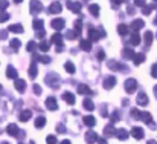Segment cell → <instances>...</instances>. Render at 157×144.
Listing matches in <instances>:
<instances>
[{
    "label": "cell",
    "mask_w": 157,
    "mask_h": 144,
    "mask_svg": "<svg viewBox=\"0 0 157 144\" xmlns=\"http://www.w3.org/2000/svg\"><path fill=\"white\" fill-rule=\"evenodd\" d=\"M3 90V87H2V84H0V92H2Z\"/></svg>",
    "instance_id": "62"
},
{
    "label": "cell",
    "mask_w": 157,
    "mask_h": 144,
    "mask_svg": "<svg viewBox=\"0 0 157 144\" xmlns=\"http://www.w3.org/2000/svg\"><path fill=\"white\" fill-rule=\"evenodd\" d=\"M37 74H38V69H37V63L34 61V63L29 66V77H31V78H35Z\"/></svg>",
    "instance_id": "37"
},
{
    "label": "cell",
    "mask_w": 157,
    "mask_h": 144,
    "mask_svg": "<svg viewBox=\"0 0 157 144\" xmlns=\"http://www.w3.org/2000/svg\"><path fill=\"white\" fill-rule=\"evenodd\" d=\"M131 115L134 116V118H137V120H142L143 123H146L149 127H155V124H154V121H152V115L149 113V112H139L137 109H133L131 110Z\"/></svg>",
    "instance_id": "1"
},
{
    "label": "cell",
    "mask_w": 157,
    "mask_h": 144,
    "mask_svg": "<svg viewBox=\"0 0 157 144\" xmlns=\"http://www.w3.org/2000/svg\"><path fill=\"white\" fill-rule=\"evenodd\" d=\"M90 14L93 16V17H99V6L96 5V3H93V5H90Z\"/></svg>",
    "instance_id": "39"
},
{
    "label": "cell",
    "mask_w": 157,
    "mask_h": 144,
    "mask_svg": "<svg viewBox=\"0 0 157 144\" xmlns=\"http://www.w3.org/2000/svg\"><path fill=\"white\" fill-rule=\"evenodd\" d=\"M34 126H35L37 129H43V127L46 126V116H43V115L37 116L35 121H34Z\"/></svg>",
    "instance_id": "17"
},
{
    "label": "cell",
    "mask_w": 157,
    "mask_h": 144,
    "mask_svg": "<svg viewBox=\"0 0 157 144\" xmlns=\"http://www.w3.org/2000/svg\"><path fill=\"white\" fill-rule=\"evenodd\" d=\"M46 107H47L49 110H58V103H57L55 97H49V98L46 100Z\"/></svg>",
    "instance_id": "13"
},
{
    "label": "cell",
    "mask_w": 157,
    "mask_h": 144,
    "mask_svg": "<svg viewBox=\"0 0 157 144\" xmlns=\"http://www.w3.org/2000/svg\"><path fill=\"white\" fill-rule=\"evenodd\" d=\"M34 60L35 61H41V63H44V65H49L51 61H52V58L49 57V55H34Z\"/></svg>",
    "instance_id": "22"
},
{
    "label": "cell",
    "mask_w": 157,
    "mask_h": 144,
    "mask_svg": "<svg viewBox=\"0 0 157 144\" xmlns=\"http://www.w3.org/2000/svg\"><path fill=\"white\" fill-rule=\"evenodd\" d=\"M146 144H155V139H149V141H148Z\"/></svg>",
    "instance_id": "61"
},
{
    "label": "cell",
    "mask_w": 157,
    "mask_h": 144,
    "mask_svg": "<svg viewBox=\"0 0 157 144\" xmlns=\"http://www.w3.org/2000/svg\"><path fill=\"white\" fill-rule=\"evenodd\" d=\"M79 48H81L82 51L89 52V51H92V42H90V40H81V42H79Z\"/></svg>",
    "instance_id": "28"
},
{
    "label": "cell",
    "mask_w": 157,
    "mask_h": 144,
    "mask_svg": "<svg viewBox=\"0 0 157 144\" xmlns=\"http://www.w3.org/2000/svg\"><path fill=\"white\" fill-rule=\"evenodd\" d=\"M6 132L11 135V136H19V127H17V124H9L8 127H6Z\"/></svg>",
    "instance_id": "25"
},
{
    "label": "cell",
    "mask_w": 157,
    "mask_h": 144,
    "mask_svg": "<svg viewBox=\"0 0 157 144\" xmlns=\"http://www.w3.org/2000/svg\"><path fill=\"white\" fill-rule=\"evenodd\" d=\"M130 43H131L133 46H137V45L140 43V35H139L137 32L131 34V37H130Z\"/></svg>",
    "instance_id": "36"
},
{
    "label": "cell",
    "mask_w": 157,
    "mask_h": 144,
    "mask_svg": "<svg viewBox=\"0 0 157 144\" xmlns=\"http://www.w3.org/2000/svg\"><path fill=\"white\" fill-rule=\"evenodd\" d=\"M122 57H124L125 60H133V57H134V51L130 49V48H124V49H122Z\"/></svg>",
    "instance_id": "21"
},
{
    "label": "cell",
    "mask_w": 157,
    "mask_h": 144,
    "mask_svg": "<svg viewBox=\"0 0 157 144\" xmlns=\"http://www.w3.org/2000/svg\"><path fill=\"white\" fill-rule=\"evenodd\" d=\"M143 40H145V45L149 46V45L154 42V34H152L151 31H146V32L143 34Z\"/></svg>",
    "instance_id": "27"
},
{
    "label": "cell",
    "mask_w": 157,
    "mask_h": 144,
    "mask_svg": "<svg viewBox=\"0 0 157 144\" xmlns=\"http://www.w3.org/2000/svg\"><path fill=\"white\" fill-rule=\"evenodd\" d=\"M2 144H9V142H2Z\"/></svg>",
    "instance_id": "63"
},
{
    "label": "cell",
    "mask_w": 157,
    "mask_h": 144,
    "mask_svg": "<svg viewBox=\"0 0 157 144\" xmlns=\"http://www.w3.org/2000/svg\"><path fill=\"white\" fill-rule=\"evenodd\" d=\"M96 141H98V144H107V139H105V138H98Z\"/></svg>",
    "instance_id": "58"
},
{
    "label": "cell",
    "mask_w": 157,
    "mask_h": 144,
    "mask_svg": "<svg viewBox=\"0 0 157 144\" xmlns=\"http://www.w3.org/2000/svg\"><path fill=\"white\" fill-rule=\"evenodd\" d=\"M101 115H102V116H107V109H105V107L101 110Z\"/></svg>",
    "instance_id": "59"
},
{
    "label": "cell",
    "mask_w": 157,
    "mask_h": 144,
    "mask_svg": "<svg viewBox=\"0 0 157 144\" xmlns=\"http://www.w3.org/2000/svg\"><path fill=\"white\" fill-rule=\"evenodd\" d=\"M34 92H35V95H41V87L38 84H34Z\"/></svg>",
    "instance_id": "53"
},
{
    "label": "cell",
    "mask_w": 157,
    "mask_h": 144,
    "mask_svg": "<svg viewBox=\"0 0 157 144\" xmlns=\"http://www.w3.org/2000/svg\"><path fill=\"white\" fill-rule=\"evenodd\" d=\"M9 6V2H0V13H3Z\"/></svg>",
    "instance_id": "49"
},
{
    "label": "cell",
    "mask_w": 157,
    "mask_h": 144,
    "mask_svg": "<svg viewBox=\"0 0 157 144\" xmlns=\"http://www.w3.org/2000/svg\"><path fill=\"white\" fill-rule=\"evenodd\" d=\"M14 86H16V89H17L19 92H25V90H26V81H25V80H19V78H17Z\"/></svg>",
    "instance_id": "29"
},
{
    "label": "cell",
    "mask_w": 157,
    "mask_h": 144,
    "mask_svg": "<svg viewBox=\"0 0 157 144\" xmlns=\"http://www.w3.org/2000/svg\"><path fill=\"white\" fill-rule=\"evenodd\" d=\"M37 37H38V39H43V40H44V37H46V32H44V31H38Z\"/></svg>",
    "instance_id": "56"
},
{
    "label": "cell",
    "mask_w": 157,
    "mask_h": 144,
    "mask_svg": "<svg viewBox=\"0 0 157 144\" xmlns=\"http://www.w3.org/2000/svg\"><path fill=\"white\" fill-rule=\"evenodd\" d=\"M8 31H11V32H16V34H22L25 29H23V26H22V25H9Z\"/></svg>",
    "instance_id": "32"
},
{
    "label": "cell",
    "mask_w": 157,
    "mask_h": 144,
    "mask_svg": "<svg viewBox=\"0 0 157 144\" xmlns=\"http://www.w3.org/2000/svg\"><path fill=\"white\" fill-rule=\"evenodd\" d=\"M26 49H28V52H34L37 49V43L35 42H29L28 46H26Z\"/></svg>",
    "instance_id": "47"
},
{
    "label": "cell",
    "mask_w": 157,
    "mask_h": 144,
    "mask_svg": "<svg viewBox=\"0 0 157 144\" xmlns=\"http://www.w3.org/2000/svg\"><path fill=\"white\" fill-rule=\"evenodd\" d=\"M29 8H31L29 11H31L32 16H38V14L43 11V6H41L40 2H31V6H29Z\"/></svg>",
    "instance_id": "6"
},
{
    "label": "cell",
    "mask_w": 157,
    "mask_h": 144,
    "mask_svg": "<svg viewBox=\"0 0 157 144\" xmlns=\"http://www.w3.org/2000/svg\"><path fill=\"white\" fill-rule=\"evenodd\" d=\"M137 104L139 106H146L148 104V97L145 95V92H140L137 95Z\"/></svg>",
    "instance_id": "30"
},
{
    "label": "cell",
    "mask_w": 157,
    "mask_h": 144,
    "mask_svg": "<svg viewBox=\"0 0 157 144\" xmlns=\"http://www.w3.org/2000/svg\"><path fill=\"white\" fill-rule=\"evenodd\" d=\"M61 144H72L69 139H64V141H61Z\"/></svg>",
    "instance_id": "60"
},
{
    "label": "cell",
    "mask_w": 157,
    "mask_h": 144,
    "mask_svg": "<svg viewBox=\"0 0 157 144\" xmlns=\"http://www.w3.org/2000/svg\"><path fill=\"white\" fill-rule=\"evenodd\" d=\"M120 141H125L127 138H128V135H130V132L128 130H125V129H119V130H116V133H114Z\"/></svg>",
    "instance_id": "26"
},
{
    "label": "cell",
    "mask_w": 157,
    "mask_h": 144,
    "mask_svg": "<svg viewBox=\"0 0 157 144\" xmlns=\"http://www.w3.org/2000/svg\"><path fill=\"white\" fill-rule=\"evenodd\" d=\"M99 39H101V37H99V32L90 26V28H89V40H90V42H98Z\"/></svg>",
    "instance_id": "16"
},
{
    "label": "cell",
    "mask_w": 157,
    "mask_h": 144,
    "mask_svg": "<svg viewBox=\"0 0 157 144\" xmlns=\"http://www.w3.org/2000/svg\"><path fill=\"white\" fill-rule=\"evenodd\" d=\"M102 86H104V89H105V90H110V89H113V87L116 86V77L110 75V77L104 78V83H102Z\"/></svg>",
    "instance_id": "4"
},
{
    "label": "cell",
    "mask_w": 157,
    "mask_h": 144,
    "mask_svg": "<svg viewBox=\"0 0 157 144\" xmlns=\"http://www.w3.org/2000/svg\"><path fill=\"white\" fill-rule=\"evenodd\" d=\"M47 11H49L51 14H60V13L63 11V6H61L60 2H54V3H51V6H49Z\"/></svg>",
    "instance_id": "11"
},
{
    "label": "cell",
    "mask_w": 157,
    "mask_h": 144,
    "mask_svg": "<svg viewBox=\"0 0 157 144\" xmlns=\"http://www.w3.org/2000/svg\"><path fill=\"white\" fill-rule=\"evenodd\" d=\"M124 87H125V90H127L128 94H133V92L137 89V81H136L134 78H128V80L125 81Z\"/></svg>",
    "instance_id": "3"
},
{
    "label": "cell",
    "mask_w": 157,
    "mask_h": 144,
    "mask_svg": "<svg viewBox=\"0 0 157 144\" xmlns=\"http://www.w3.org/2000/svg\"><path fill=\"white\" fill-rule=\"evenodd\" d=\"M76 34H81V31H82V22H79V20H76L75 22V29H73Z\"/></svg>",
    "instance_id": "45"
},
{
    "label": "cell",
    "mask_w": 157,
    "mask_h": 144,
    "mask_svg": "<svg viewBox=\"0 0 157 144\" xmlns=\"http://www.w3.org/2000/svg\"><path fill=\"white\" fill-rule=\"evenodd\" d=\"M58 132H60V133H64V132H66V127H64L63 124H60V126H58Z\"/></svg>",
    "instance_id": "57"
},
{
    "label": "cell",
    "mask_w": 157,
    "mask_h": 144,
    "mask_svg": "<svg viewBox=\"0 0 157 144\" xmlns=\"http://www.w3.org/2000/svg\"><path fill=\"white\" fill-rule=\"evenodd\" d=\"M117 32H119L120 35H127V34H128V26H127L125 23H120V25L117 26Z\"/></svg>",
    "instance_id": "40"
},
{
    "label": "cell",
    "mask_w": 157,
    "mask_h": 144,
    "mask_svg": "<svg viewBox=\"0 0 157 144\" xmlns=\"http://www.w3.org/2000/svg\"><path fill=\"white\" fill-rule=\"evenodd\" d=\"M143 26H145V22H143V20H140V19H137V20H133V22H131V25H130V28H131L134 32L140 31Z\"/></svg>",
    "instance_id": "12"
},
{
    "label": "cell",
    "mask_w": 157,
    "mask_h": 144,
    "mask_svg": "<svg viewBox=\"0 0 157 144\" xmlns=\"http://www.w3.org/2000/svg\"><path fill=\"white\" fill-rule=\"evenodd\" d=\"M9 46H11V49H12V51H19V49H20V46H22V42H20L19 39H12V40L9 42Z\"/></svg>",
    "instance_id": "33"
},
{
    "label": "cell",
    "mask_w": 157,
    "mask_h": 144,
    "mask_svg": "<svg viewBox=\"0 0 157 144\" xmlns=\"http://www.w3.org/2000/svg\"><path fill=\"white\" fill-rule=\"evenodd\" d=\"M32 28H34L35 31H44V22H43L41 19H35V20L32 22Z\"/></svg>",
    "instance_id": "19"
},
{
    "label": "cell",
    "mask_w": 157,
    "mask_h": 144,
    "mask_svg": "<svg viewBox=\"0 0 157 144\" xmlns=\"http://www.w3.org/2000/svg\"><path fill=\"white\" fill-rule=\"evenodd\" d=\"M67 8L72 13H79L81 11V3L79 2H67Z\"/></svg>",
    "instance_id": "18"
},
{
    "label": "cell",
    "mask_w": 157,
    "mask_h": 144,
    "mask_svg": "<svg viewBox=\"0 0 157 144\" xmlns=\"http://www.w3.org/2000/svg\"><path fill=\"white\" fill-rule=\"evenodd\" d=\"M8 37V31H0V40H5Z\"/></svg>",
    "instance_id": "54"
},
{
    "label": "cell",
    "mask_w": 157,
    "mask_h": 144,
    "mask_svg": "<svg viewBox=\"0 0 157 144\" xmlns=\"http://www.w3.org/2000/svg\"><path fill=\"white\" fill-rule=\"evenodd\" d=\"M98 32H99V37H101V39L107 35V34H105V29H104L102 26H99V28H98Z\"/></svg>",
    "instance_id": "52"
},
{
    "label": "cell",
    "mask_w": 157,
    "mask_h": 144,
    "mask_svg": "<svg viewBox=\"0 0 157 144\" xmlns=\"http://www.w3.org/2000/svg\"><path fill=\"white\" fill-rule=\"evenodd\" d=\"M134 3H136V6H142V8L145 6V2H143V0H136Z\"/></svg>",
    "instance_id": "55"
},
{
    "label": "cell",
    "mask_w": 157,
    "mask_h": 144,
    "mask_svg": "<svg viewBox=\"0 0 157 144\" xmlns=\"http://www.w3.org/2000/svg\"><path fill=\"white\" fill-rule=\"evenodd\" d=\"M82 121H84V124H85L87 127H93V126L96 124V118H95V116H92V115L84 116V118H82Z\"/></svg>",
    "instance_id": "24"
},
{
    "label": "cell",
    "mask_w": 157,
    "mask_h": 144,
    "mask_svg": "<svg viewBox=\"0 0 157 144\" xmlns=\"http://www.w3.org/2000/svg\"><path fill=\"white\" fill-rule=\"evenodd\" d=\"M76 90H78V94L79 95H93V92H92V89L87 86V84H78V87H76Z\"/></svg>",
    "instance_id": "10"
},
{
    "label": "cell",
    "mask_w": 157,
    "mask_h": 144,
    "mask_svg": "<svg viewBox=\"0 0 157 144\" xmlns=\"http://www.w3.org/2000/svg\"><path fill=\"white\" fill-rule=\"evenodd\" d=\"M64 69H66L69 74H75V71H76V68H75V65H73L72 61H66V63H64Z\"/></svg>",
    "instance_id": "38"
},
{
    "label": "cell",
    "mask_w": 157,
    "mask_h": 144,
    "mask_svg": "<svg viewBox=\"0 0 157 144\" xmlns=\"http://www.w3.org/2000/svg\"><path fill=\"white\" fill-rule=\"evenodd\" d=\"M82 106H84L85 110H93V109H95V103H93L90 98H85V100L82 101Z\"/></svg>",
    "instance_id": "34"
},
{
    "label": "cell",
    "mask_w": 157,
    "mask_h": 144,
    "mask_svg": "<svg viewBox=\"0 0 157 144\" xmlns=\"http://www.w3.org/2000/svg\"><path fill=\"white\" fill-rule=\"evenodd\" d=\"M130 135H131L133 138H136L137 141H140V139L145 136V132H143V129H140V127H133L131 132H130Z\"/></svg>",
    "instance_id": "8"
},
{
    "label": "cell",
    "mask_w": 157,
    "mask_h": 144,
    "mask_svg": "<svg viewBox=\"0 0 157 144\" xmlns=\"http://www.w3.org/2000/svg\"><path fill=\"white\" fill-rule=\"evenodd\" d=\"M145 61V54L143 52H139V54H134V57H133V63L136 65V66H139V65H142Z\"/></svg>",
    "instance_id": "20"
},
{
    "label": "cell",
    "mask_w": 157,
    "mask_h": 144,
    "mask_svg": "<svg viewBox=\"0 0 157 144\" xmlns=\"http://www.w3.org/2000/svg\"><path fill=\"white\" fill-rule=\"evenodd\" d=\"M31 116H32V112H31L29 109H26V110H23V112L20 113V121L26 123V121H29V120H31Z\"/></svg>",
    "instance_id": "31"
},
{
    "label": "cell",
    "mask_w": 157,
    "mask_h": 144,
    "mask_svg": "<svg viewBox=\"0 0 157 144\" xmlns=\"http://www.w3.org/2000/svg\"><path fill=\"white\" fill-rule=\"evenodd\" d=\"M46 142H47V144H57L58 141H57V136H55V135H47Z\"/></svg>",
    "instance_id": "48"
},
{
    "label": "cell",
    "mask_w": 157,
    "mask_h": 144,
    "mask_svg": "<svg viewBox=\"0 0 157 144\" xmlns=\"http://www.w3.org/2000/svg\"><path fill=\"white\" fill-rule=\"evenodd\" d=\"M96 139H98V135H96V132H93L92 129H90L89 132H85V142H87V144H93Z\"/></svg>",
    "instance_id": "15"
},
{
    "label": "cell",
    "mask_w": 157,
    "mask_h": 144,
    "mask_svg": "<svg viewBox=\"0 0 157 144\" xmlns=\"http://www.w3.org/2000/svg\"><path fill=\"white\" fill-rule=\"evenodd\" d=\"M8 20H9V14H8L6 11L0 13V23H5V22H8Z\"/></svg>",
    "instance_id": "43"
},
{
    "label": "cell",
    "mask_w": 157,
    "mask_h": 144,
    "mask_svg": "<svg viewBox=\"0 0 157 144\" xmlns=\"http://www.w3.org/2000/svg\"><path fill=\"white\" fill-rule=\"evenodd\" d=\"M46 83H47L51 87H55V89H57V87L60 86V77L52 72V74H49V75L46 77Z\"/></svg>",
    "instance_id": "2"
},
{
    "label": "cell",
    "mask_w": 157,
    "mask_h": 144,
    "mask_svg": "<svg viewBox=\"0 0 157 144\" xmlns=\"http://www.w3.org/2000/svg\"><path fill=\"white\" fill-rule=\"evenodd\" d=\"M6 77L11 78V80H17V77H19V71H17L12 65H9V66L6 68Z\"/></svg>",
    "instance_id": "9"
},
{
    "label": "cell",
    "mask_w": 157,
    "mask_h": 144,
    "mask_svg": "<svg viewBox=\"0 0 157 144\" xmlns=\"http://www.w3.org/2000/svg\"><path fill=\"white\" fill-rule=\"evenodd\" d=\"M52 28L55 29V31H61V29H64L66 28V20L64 19H55V20H52Z\"/></svg>",
    "instance_id": "7"
},
{
    "label": "cell",
    "mask_w": 157,
    "mask_h": 144,
    "mask_svg": "<svg viewBox=\"0 0 157 144\" xmlns=\"http://www.w3.org/2000/svg\"><path fill=\"white\" fill-rule=\"evenodd\" d=\"M155 8V3H152L151 6H143L142 8V13L145 14V16H148V14H151V9H154Z\"/></svg>",
    "instance_id": "44"
},
{
    "label": "cell",
    "mask_w": 157,
    "mask_h": 144,
    "mask_svg": "<svg viewBox=\"0 0 157 144\" xmlns=\"http://www.w3.org/2000/svg\"><path fill=\"white\" fill-rule=\"evenodd\" d=\"M119 118H120V115H119V112H117V110H114V112L111 113V116H110V121H111V124H114V123H117V121H119Z\"/></svg>",
    "instance_id": "42"
},
{
    "label": "cell",
    "mask_w": 157,
    "mask_h": 144,
    "mask_svg": "<svg viewBox=\"0 0 157 144\" xmlns=\"http://www.w3.org/2000/svg\"><path fill=\"white\" fill-rule=\"evenodd\" d=\"M37 48H38V49H40L41 52H47V51L51 49V46H49V43H46L44 40H43V42H41L40 45H37Z\"/></svg>",
    "instance_id": "41"
},
{
    "label": "cell",
    "mask_w": 157,
    "mask_h": 144,
    "mask_svg": "<svg viewBox=\"0 0 157 144\" xmlns=\"http://www.w3.org/2000/svg\"><path fill=\"white\" fill-rule=\"evenodd\" d=\"M51 42H52L54 45H57V46H58V52H61V51H63L64 43H63V35H61V34H54V35H52V39H51Z\"/></svg>",
    "instance_id": "5"
},
{
    "label": "cell",
    "mask_w": 157,
    "mask_h": 144,
    "mask_svg": "<svg viewBox=\"0 0 157 144\" xmlns=\"http://www.w3.org/2000/svg\"><path fill=\"white\" fill-rule=\"evenodd\" d=\"M107 65H108V68H110V69H114V71H116V69H119V71H127V68H125L124 65L117 63V61H111V60H110Z\"/></svg>",
    "instance_id": "23"
},
{
    "label": "cell",
    "mask_w": 157,
    "mask_h": 144,
    "mask_svg": "<svg viewBox=\"0 0 157 144\" xmlns=\"http://www.w3.org/2000/svg\"><path fill=\"white\" fill-rule=\"evenodd\" d=\"M63 100H64L67 104H70V106H73V104L76 103V98H75V95H73L72 92H64V94H63Z\"/></svg>",
    "instance_id": "14"
},
{
    "label": "cell",
    "mask_w": 157,
    "mask_h": 144,
    "mask_svg": "<svg viewBox=\"0 0 157 144\" xmlns=\"http://www.w3.org/2000/svg\"><path fill=\"white\" fill-rule=\"evenodd\" d=\"M98 60H99V61H104V60H105V52H104V51H99V52H98Z\"/></svg>",
    "instance_id": "50"
},
{
    "label": "cell",
    "mask_w": 157,
    "mask_h": 144,
    "mask_svg": "<svg viewBox=\"0 0 157 144\" xmlns=\"http://www.w3.org/2000/svg\"><path fill=\"white\" fill-rule=\"evenodd\" d=\"M114 129H113V124H108V126H105L104 127V135H105V138H108V136H113L114 135Z\"/></svg>",
    "instance_id": "35"
},
{
    "label": "cell",
    "mask_w": 157,
    "mask_h": 144,
    "mask_svg": "<svg viewBox=\"0 0 157 144\" xmlns=\"http://www.w3.org/2000/svg\"><path fill=\"white\" fill-rule=\"evenodd\" d=\"M66 37H67L69 40H75V39L78 37V34H76L73 29H69V31H67V34H66Z\"/></svg>",
    "instance_id": "46"
},
{
    "label": "cell",
    "mask_w": 157,
    "mask_h": 144,
    "mask_svg": "<svg viewBox=\"0 0 157 144\" xmlns=\"http://www.w3.org/2000/svg\"><path fill=\"white\" fill-rule=\"evenodd\" d=\"M155 69H157V65L155 63H152V66H151V75L155 78L157 77V72H155Z\"/></svg>",
    "instance_id": "51"
}]
</instances>
